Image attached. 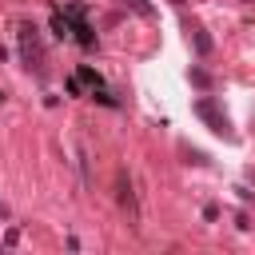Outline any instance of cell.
Listing matches in <instances>:
<instances>
[{
	"label": "cell",
	"instance_id": "1",
	"mask_svg": "<svg viewBox=\"0 0 255 255\" xmlns=\"http://www.w3.org/2000/svg\"><path fill=\"white\" fill-rule=\"evenodd\" d=\"M199 116H207V120H211V124H215V131H227V120H223V116H215V108H211V104H207V100H203V104H199Z\"/></svg>",
	"mask_w": 255,
	"mask_h": 255
},
{
	"label": "cell",
	"instance_id": "2",
	"mask_svg": "<svg viewBox=\"0 0 255 255\" xmlns=\"http://www.w3.org/2000/svg\"><path fill=\"white\" fill-rule=\"evenodd\" d=\"M4 215H8V207H4V203H0V219H4Z\"/></svg>",
	"mask_w": 255,
	"mask_h": 255
}]
</instances>
